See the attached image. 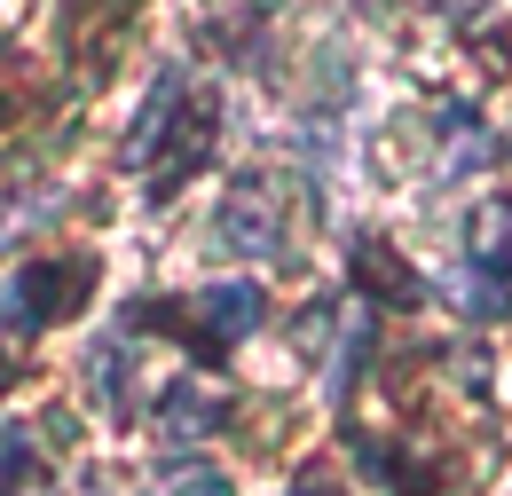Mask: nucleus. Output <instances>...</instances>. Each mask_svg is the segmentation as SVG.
Here are the masks:
<instances>
[{"instance_id": "nucleus-1", "label": "nucleus", "mask_w": 512, "mask_h": 496, "mask_svg": "<svg viewBox=\"0 0 512 496\" xmlns=\"http://www.w3.org/2000/svg\"><path fill=\"white\" fill-rule=\"evenodd\" d=\"M71 292H87V260H32V268L8 276L0 315H8L16 331H48V323H64V315L79 308Z\"/></svg>"}, {"instance_id": "nucleus-2", "label": "nucleus", "mask_w": 512, "mask_h": 496, "mask_svg": "<svg viewBox=\"0 0 512 496\" xmlns=\"http://www.w3.org/2000/svg\"><path fill=\"white\" fill-rule=\"evenodd\" d=\"M284 245V189L268 182V174H245V182L229 189V205H221V252H268Z\"/></svg>"}, {"instance_id": "nucleus-3", "label": "nucleus", "mask_w": 512, "mask_h": 496, "mask_svg": "<svg viewBox=\"0 0 512 496\" xmlns=\"http://www.w3.org/2000/svg\"><path fill=\"white\" fill-rule=\"evenodd\" d=\"M260 315H268V292H260L253 276L197 292V339H205V355H221V347H237L245 331H260Z\"/></svg>"}, {"instance_id": "nucleus-4", "label": "nucleus", "mask_w": 512, "mask_h": 496, "mask_svg": "<svg viewBox=\"0 0 512 496\" xmlns=\"http://www.w3.org/2000/svg\"><path fill=\"white\" fill-rule=\"evenodd\" d=\"M355 284H363L371 300H386V308H426V276L386 245V237H363V245H355Z\"/></svg>"}, {"instance_id": "nucleus-5", "label": "nucleus", "mask_w": 512, "mask_h": 496, "mask_svg": "<svg viewBox=\"0 0 512 496\" xmlns=\"http://www.w3.org/2000/svg\"><path fill=\"white\" fill-rule=\"evenodd\" d=\"M213 142H221V111L213 103H190V111H174V126H166V182H158V197L174 189V174L190 182V174H205V158H213Z\"/></svg>"}, {"instance_id": "nucleus-6", "label": "nucleus", "mask_w": 512, "mask_h": 496, "mask_svg": "<svg viewBox=\"0 0 512 496\" xmlns=\"http://www.w3.org/2000/svg\"><path fill=\"white\" fill-rule=\"evenodd\" d=\"M174 71H158V87H150V103L134 111V126H127V142H119V158L127 166H142V158H158V134H166V119H174Z\"/></svg>"}, {"instance_id": "nucleus-7", "label": "nucleus", "mask_w": 512, "mask_h": 496, "mask_svg": "<svg viewBox=\"0 0 512 496\" xmlns=\"http://www.w3.org/2000/svg\"><path fill=\"white\" fill-rule=\"evenodd\" d=\"M229 410H221V394H197V386H174L166 394V434H213Z\"/></svg>"}, {"instance_id": "nucleus-8", "label": "nucleus", "mask_w": 512, "mask_h": 496, "mask_svg": "<svg viewBox=\"0 0 512 496\" xmlns=\"http://www.w3.org/2000/svg\"><path fill=\"white\" fill-rule=\"evenodd\" d=\"M174 496H229V481L213 465H190V473H174Z\"/></svg>"}]
</instances>
